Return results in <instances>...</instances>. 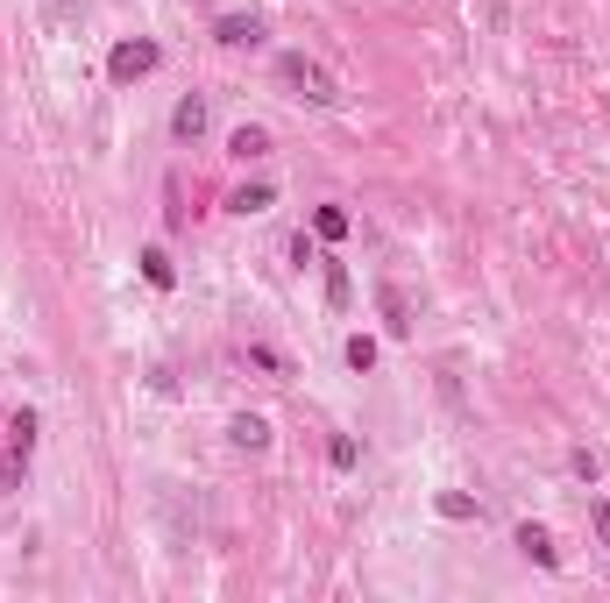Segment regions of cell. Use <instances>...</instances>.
<instances>
[{"label": "cell", "mask_w": 610, "mask_h": 603, "mask_svg": "<svg viewBox=\"0 0 610 603\" xmlns=\"http://www.w3.org/2000/svg\"><path fill=\"white\" fill-rule=\"evenodd\" d=\"M589 525H596V540H603V554H610V504H603V497H589Z\"/></svg>", "instance_id": "cell-18"}, {"label": "cell", "mask_w": 610, "mask_h": 603, "mask_svg": "<svg viewBox=\"0 0 610 603\" xmlns=\"http://www.w3.org/2000/svg\"><path fill=\"white\" fill-rule=\"evenodd\" d=\"M433 511H440V518H476V497H462V490H440V497H433Z\"/></svg>", "instance_id": "cell-14"}, {"label": "cell", "mask_w": 610, "mask_h": 603, "mask_svg": "<svg viewBox=\"0 0 610 603\" xmlns=\"http://www.w3.org/2000/svg\"><path fill=\"white\" fill-rule=\"evenodd\" d=\"M171 135H178V142H199V135H206V100H199V93L171 107Z\"/></svg>", "instance_id": "cell-7"}, {"label": "cell", "mask_w": 610, "mask_h": 603, "mask_svg": "<svg viewBox=\"0 0 610 603\" xmlns=\"http://www.w3.org/2000/svg\"><path fill=\"white\" fill-rule=\"evenodd\" d=\"M157 57H164V50L149 43V36L114 43V50H107V79H114V86H135V79H149V71H157Z\"/></svg>", "instance_id": "cell-2"}, {"label": "cell", "mask_w": 610, "mask_h": 603, "mask_svg": "<svg viewBox=\"0 0 610 603\" xmlns=\"http://www.w3.org/2000/svg\"><path fill=\"white\" fill-rule=\"evenodd\" d=\"M376 313H384V327H391L398 341L412 334V306H405V291H398V284H376Z\"/></svg>", "instance_id": "cell-5"}, {"label": "cell", "mask_w": 610, "mask_h": 603, "mask_svg": "<svg viewBox=\"0 0 610 603\" xmlns=\"http://www.w3.org/2000/svg\"><path fill=\"white\" fill-rule=\"evenodd\" d=\"M249 369H263V376H284V355H277V348H263V341H249Z\"/></svg>", "instance_id": "cell-17"}, {"label": "cell", "mask_w": 610, "mask_h": 603, "mask_svg": "<svg viewBox=\"0 0 610 603\" xmlns=\"http://www.w3.org/2000/svg\"><path fill=\"white\" fill-rule=\"evenodd\" d=\"M213 43H227V50H256V43H263V15H220V22H213Z\"/></svg>", "instance_id": "cell-4"}, {"label": "cell", "mask_w": 610, "mask_h": 603, "mask_svg": "<svg viewBox=\"0 0 610 603\" xmlns=\"http://www.w3.org/2000/svg\"><path fill=\"white\" fill-rule=\"evenodd\" d=\"M313 235L341 242V235H348V213H341V206H320V213H313Z\"/></svg>", "instance_id": "cell-13"}, {"label": "cell", "mask_w": 610, "mask_h": 603, "mask_svg": "<svg viewBox=\"0 0 610 603\" xmlns=\"http://www.w3.org/2000/svg\"><path fill=\"white\" fill-rule=\"evenodd\" d=\"M142 277L157 284V291H171V284H178V263H171L164 249H142Z\"/></svg>", "instance_id": "cell-9"}, {"label": "cell", "mask_w": 610, "mask_h": 603, "mask_svg": "<svg viewBox=\"0 0 610 603\" xmlns=\"http://www.w3.org/2000/svg\"><path fill=\"white\" fill-rule=\"evenodd\" d=\"M277 79H284L298 100H313V107H341V86H334L305 50H284V57H277Z\"/></svg>", "instance_id": "cell-1"}, {"label": "cell", "mask_w": 610, "mask_h": 603, "mask_svg": "<svg viewBox=\"0 0 610 603\" xmlns=\"http://www.w3.org/2000/svg\"><path fill=\"white\" fill-rule=\"evenodd\" d=\"M568 476H575V483H589V490H596V483H603V462H596V455H589V447H568Z\"/></svg>", "instance_id": "cell-11"}, {"label": "cell", "mask_w": 610, "mask_h": 603, "mask_svg": "<svg viewBox=\"0 0 610 603\" xmlns=\"http://www.w3.org/2000/svg\"><path fill=\"white\" fill-rule=\"evenodd\" d=\"M227 206H235V213L249 220V213H263V206H277V185H242V192H235V199H227Z\"/></svg>", "instance_id": "cell-10"}, {"label": "cell", "mask_w": 610, "mask_h": 603, "mask_svg": "<svg viewBox=\"0 0 610 603\" xmlns=\"http://www.w3.org/2000/svg\"><path fill=\"white\" fill-rule=\"evenodd\" d=\"M227 440H235V447H249V455H263V447H270V419L235 412V419H227Z\"/></svg>", "instance_id": "cell-6"}, {"label": "cell", "mask_w": 610, "mask_h": 603, "mask_svg": "<svg viewBox=\"0 0 610 603\" xmlns=\"http://www.w3.org/2000/svg\"><path fill=\"white\" fill-rule=\"evenodd\" d=\"M511 547H518L532 568H561V547H554V533H547V525H532V518H525L518 533H511Z\"/></svg>", "instance_id": "cell-3"}, {"label": "cell", "mask_w": 610, "mask_h": 603, "mask_svg": "<svg viewBox=\"0 0 610 603\" xmlns=\"http://www.w3.org/2000/svg\"><path fill=\"white\" fill-rule=\"evenodd\" d=\"M327 462H334V469H355V462H362V447H355L348 433H334V440H327Z\"/></svg>", "instance_id": "cell-16"}, {"label": "cell", "mask_w": 610, "mask_h": 603, "mask_svg": "<svg viewBox=\"0 0 610 603\" xmlns=\"http://www.w3.org/2000/svg\"><path fill=\"white\" fill-rule=\"evenodd\" d=\"M263 149H270V135H263V128H249V121L227 135V157H242V164H249V157H263Z\"/></svg>", "instance_id": "cell-8"}, {"label": "cell", "mask_w": 610, "mask_h": 603, "mask_svg": "<svg viewBox=\"0 0 610 603\" xmlns=\"http://www.w3.org/2000/svg\"><path fill=\"white\" fill-rule=\"evenodd\" d=\"M348 369H362V376L376 369V341L369 334H348Z\"/></svg>", "instance_id": "cell-15"}, {"label": "cell", "mask_w": 610, "mask_h": 603, "mask_svg": "<svg viewBox=\"0 0 610 603\" xmlns=\"http://www.w3.org/2000/svg\"><path fill=\"white\" fill-rule=\"evenodd\" d=\"M348 298H355V284H348V263H327V306L341 313Z\"/></svg>", "instance_id": "cell-12"}]
</instances>
